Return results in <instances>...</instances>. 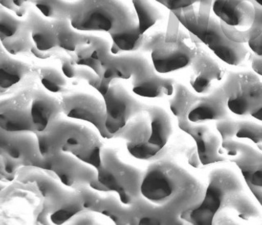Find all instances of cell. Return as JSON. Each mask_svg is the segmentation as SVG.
Wrapping results in <instances>:
<instances>
[{"instance_id": "cell-22", "label": "cell", "mask_w": 262, "mask_h": 225, "mask_svg": "<svg viewBox=\"0 0 262 225\" xmlns=\"http://www.w3.org/2000/svg\"><path fill=\"white\" fill-rule=\"evenodd\" d=\"M62 113L61 100L45 90L35 88L33 94L31 116L35 133L45 130L53 119Z\"/></svg>"}, {"instance_id": "cell-44", "label": "cell", "mask_w": 262, "mask_h": 225, "mask_svg": "<svg viewBox=\"0 0 262 225\" xmlns=\"http://www.w3.org/2000/svg\"><path fill=\"white\" fill-rule=\"evenodd\" d=\"M251 117H252L253 118L257 120V121H261L262 122V107H260V109H258L257 110H256V111H255Z\"/></svg>"}, {"instance_id": "cell-5", "label": "cell", "mask_w": 262, "mask_h": 225, "mask_svg": "<svg viewBox=\"0 0 262 225\" xmlns=\"http://www.w3.org/2000/svg\"><path fill=\"white\" fill-rule=\"evenodd\" d=\"M211 12L235 43L245 44L262 34V7L253 0H212Z\"/></svg>"}, {"instance_id": "cell-9", "label": "cell", "mask_w": 262, "mask_h": 225, "mask_svg": "<svg viewBox=\"0 0 262 225\" xmlns=\"http://www.w3.org/2000/svg\"><path fill=\"white\" fill-rule=\"evenodd\" d=\"M41 171L31 172L27 175V181L36 183L45 199L43 211L49 214L53 223L61 224L68 222L84 211L83 199L77 189L66 188L67 186L56 181L53 176Z\"/></svg>"}, {"instance_id": "cell-32", "label": "cell", "mask_w": 262, "mask_h": 225, "mask_svg": "<svg viewBox=\"0 0 262 225\" xmlns=\"http://www.w3.org/2000/svg\"><path fill=\"white\" fill-rule=\"evenodd\" d=\"M1 43L4 50L12 56L30 53L32 48L35 46L31 38V32L26 25L23 31L14 36L1 39Z\"/></svg>"}, {"instance_id": "cell-36", "label": "cell", "mask_w": 262, "mask_h": 225, "mask_svg": "<svg viewBox=\"0 0 262 225\" xmlns=\"http://www.w3.org/2000/svg\"><path fill=\"white\" fill-rule=\"evenodd\" d=\"M170 12L187 10V9H203L211 10L212 0H154Z\"/></svg>"}, {"instance_id": "cell-1", "label": "cell", "mask_w": 262, "mask_h": 225, "mask_svg": "<svg viewBox=\"0 0 262 225\" xmlns=\"http://www.w3.org/2000/svg\"><path fill=\"white\" fill-rule=\"evenodd\" d=\"M58 115L47 128L37 132L39 150L43 158L60 152L72 154L82 162L98 168L101 164L102 143L97 133L80 123Z\"/></svg>"}, {"instance_id": "cell-19", "label": "cell", "mask_w": 262, "mask_h": 225, "mask_svg": "<svg viewBox=\"0 0 262 225\" xmlns=\"http://www.w3.org/2000/svg\"><path fill=\"white\" fill-rule=\"evenodd\" d=\"M180 129L190 135L194 140L201 166L227 162V158L221 153L222 140L221 136H218L205 123L188 121L180 126Z\"/></svg>"}, {"instance_id": "cell-28", "label": "cell", "mask_w": 262, "mask_h": 225, "mask_svg": "<svg viewBox=\"0 0 262 225\" xmlns=\"http://www.w3.org/2000/svg\"><path fill=\"white\" fill-rule=\"evenodd\" d=\"M176 82L171 78L162 77L156 72L142 84L132 88L136 95L143 98H161L170 97Z\"/></svg>"}, {"instance_id": "cell-38", "label": "cell", "mask_w": 262, "mask_h": 225, "mask_svg": "<svg viewBox=\"0 0 262 225\" xmlns=\"http://www.w3.org/2000/svg\"><path fill=\"white\" fill-rule=\"evenodd\" d=\"M217 131L221 135L222 142L227 141L235 138L237 130V121H232L230 119L217 121L215 124Z\"/></svg>"}, {"instance_id": "cell-29", "label": "cell", "mask_w": 262, "mask_h": 225, "mask_svg": "<svg viewBox=\"0 0 262 225\" xmlns=\"http://www.w3.org/2000/svg\"><path fill=\"white\" fill-rule=\"evenodd\" d=\"M169 101L170 111L178 121V126L188 123V114L191 106L198 98V95L191 92L182 84L176 83L174 93Z\"/></svg>"}, {"instance_id": "cell-26", "label": "cell", "mask_w": 262, "mask_h": 225, "mask_svg": "<svg viewBox=\"0 0 262 225\" xmlns=\"http://www.w3.org/2000/svg\"><path fill=\"white\" fill-rule=\"evenodd\" d=\"M147 108V107H146ZM151 135V121L147 110H144L132 117L114 138L121 139L129 145L147 143Z\"/></svg>"}, {"instance_id": "cell-14", "label": "cell", "mask_w": 262, "mask_h": 225, "mask_svg": "<svg viewBox=\"0 0 262 225\" xmlns=\"http://www.w3.org/2000/svg\"><path fill=\"white\" fill-rule=\"evenodd\" d=\"M101 65L104 79L130 80L133 87L142 84L157 72L149 61L137 52L119 54L111 52Z\"/></svg>"}, {"instance_id": "cell-4", "label": "cell", "mask_w": 262, "mask_h": 225, "mask_svg": "<svg viewBox=\"0 0 262 225\" xmlns=\"http://www.w3.org/2000/svg\"><path fill=\"white\" fill-rule=\"evenodd\" d=\"M201 42L179 29L174 39L167 40L165 31L145 35L140 51L149 53L154 70L167 74L191 68Z\"/></svg>"}, {"instance_id": "cell-43", "label": "cell", "mask_w": 262, "mask_h": 225, "mask_svg": "<svg viewBox=\"0 0 262 225\" xmlns=\"http://www.w3.org/2000/svg\"><path fill=\"white\" fill-rule=\"evenodd\" d=\"M247 185H248L251 192H252V194L256 197V200H258V202L260 203V206L262 207V188L252 186V185H250V184H247Z\"/></svg>"}, {"instance_id": "cell-20", "label": "cell", "mask_w": 262, "mask_h": 225, "mask_svg": "<svg viewBox=\"0 0 262 225\" xmlns=\"http://www.w3.org/2000/svg\"><path fill=\"white\" fill-rule=\"evenodd\" d=\"M190 68L191 87L201 95L211 92L225 76L223 68L202 47L201 43Z\"/></svg>"}, {"instance_id": "cell-12", "label": "cell", "mask_w": 262, "mask_h": 225, "mask_svg": "<svg viewBox=\"0 0 262 225\" xmlns=\"http://www.w3.org/2000/svg\"><path fill=\"white\" fill-rule=\"evenodd\" d=\"M102 98L106 105V130L113 138L132 117L147 107V105L134 98L117 80H113Z\"/></svg>"}, {"instance_id": "cell-30", "label": "cell", "mask_w": 262, "mask_h": 225, "mask_svg": "<svg viewBox=\"0 0 262 225\" xmlns=\"http://www.w3.org/2000/svg\"><path fill=\"white\" fill-rule=\"evenodd\" d=\"M131 2L137 16L140 34L146 35L149 29L162 20V13L149 0H131Z\"/></svg>"}, {"instance_id": "cell-6", "label": "cell", "mask_w": 262, "mask_h": 225, "mask_svg": "<svg viewBox=\"0 0 262 225\" xmlns=\"http://www.w3.org/2000/svg\"><path fill=\"white\" fill-rule=\"evenodd\" d=\"M244 191L237 174L226 168L211 170L207 177L203 200L196 208L183 214L184 222L195 225H211L215 215L225 207L229 199Z\"/></svg>"}, {"instance_id": "cell-40", "label": "cell", "mask_w": 262, "mask_h": 225, "mask_svg": "<svg viewBox=\"0 0 262 225\" xmlns=\"http://www.w3.org/2000/svg\"><path fill=\"white\" fill-rule=\"evenodd\" d=\"M61 72L68 79H75L76 77V61L74 55L68 57L64 56L61 59Z\"/></svg>"}, {"instance_id": "cell-3", "label": "cell", "mask_w": 262, "mask_h": 225, "mask_svg": "<svg viewBox=\"0 0 262 225\" xmlns=\"http://www.w3.org/2000/svg\"><path fill=\"white\" fill-rule=\"evenodd\" d=\"M172 13L192 36L225 63L237 66L248 58L249 52L245 44L228 39L211 10L187 9Z\"/></svg>"}, {"instance_id": "cell-39", "label": "cell", "mask_w": 262, "mask_h": 225, "mask_svg": "<svg viewBox=\"0 0 262 225\" xmlns=\"http://www.w3.org/2000/svg\"><path fill=\"white\" fill-rule=\"evenodd\" d=\"M29 0H0L1 6L15 12L16 16L23 17L27 14Z\"/></svg>"}, {"instance_id": "cell-45", "label": "cell", "mask_w": 262, "mask_h": 225, "mask_svg": "<svg viewBox=\"0 0 262 225\" xmlns=\"http://www.w3.org/2000/svg\"><path fill=\"white\" fill-rule=\"evenodd\" d=\"M254 2H256V4H259L262 7V0H253Z\"/></svg>"}, {"instance_id": "cell-18", "label": "cell", "mask_w": 262, "mask_h": 225, "mask_svg": "<svg viewBox=\"0 0 262 225\" xmlns=\"http://www.w3.org/2000/svg\"><path fill=\"white\" fill-rule=\"evenodd\" d=\"M221 153L239 169L246 184L262 188V151L248 143L230 139L222 142Z\"/></svg>"}, {"instance_id": "cell-25", "label": "cell", "mask_w": 262, "mask_h": 225, "mask_svg": "<svg viewBox=\"0 0 262 225\" xmlns=\"http://www.w3.org/2000/svg\"><path fill=\"white\" fill-rule=\"evenodd\" d=\"M30 65L12 58L4 48L0 53V87L1 89H9L19 84L31 73Z\"/></svg>"}, {"instance_id": "cell-41", "label": "cell", "mask_w": 262, "mask_h": 225, "mask_svg": "<svg viewBox=\"0 0 262 225\" xmlns=\"http://www.w3.org/2000/svg\"><path fill=\"white\" fill-rule=\"evenodd\" d=\"M248 48L253 53L252 55L262 57V34L254 40L250 41L248 43Z\"/></svg>"}, {"instance_id": "cell-17", "label": "cell", "mask_w": 262, "mask_h": 225, "mask_svg": "<svg viewBox=\"0 0 262 225\" xmlns=\"http://www.w3.org/2000/svg\"><path fill=\"white\" fill-rule=\"evenodd\" d=\"M151 121V135L147 143L139 145L126 144L132 156L139 160H151L168 144L172 133L171 121L166 111L158 106H147Z\"/></svg>"}, {"instance_id": "cell-8", "label": "cell", "mask_w": 262, "mask_h": 225, "mask_svg": "<svg viewBox=\"0 0 262 225\" xmlns=\"http://www.w3.org/2000/svg\"><path fill=\"white\" fill-rule=\"evenodd\" d=\"M151 161L144 171L141 195L154 204L162 205L180 191L192 174L168 155L158 154Z\"/></svg>"}, {"instance_id": "cell-31", "label": "cell", "mask_w": 262, "mask_h": 225, "mask_svg": "<svg viewBox=\"0 0 262 225\" xmlns=\"http://www.w3.org/2000/svg\"><path fill=\"white\" fill-rule=\"evenodd\" d=\"M46 18H69L72 3L65 0H29Z\"/></svg>"}, {"instance_id": "cell-15", "label": "cell", "mask_w": 262, "mask_h": 225, "mask_svg": "<svg viewBox=\"0 0 262 225\" xmlns=\"http://www.w3.org/2000/svg\"><path fill=\"white\" fill-rule=\"evenodd\" d=\"M40 169L53 172L61 184L75 189L80 186H90L98 179L96 168L65 152L43 158Z\"/></svg>"}, {"instance_id": "cell-27", "label": "cell", "mask_w": 262, "mask_h": 225, "mask_svg": "<svg viewBox=\"0 0 262 225\" xmlns=\"http://www.w3.org/2000/svg\"><path fill=\"white\" fill-rule=\"evenodd\" d=\"M57 36V48L68 53H74L80 45L88 41L89 35L75 31L69 18L53 20Z\"/></svg>"}, {"instance_id": "cell-7", "label": "cell", "mask_w": 262, "mask_h": 225, "mask_svg": "<svg viewBox=\"0 0 262 225\" xmlns=\"http://www.w3.org/2000/svg\"><path fill=\"white\" fill-rule=\"evenodd\" d=\"M97 172L98 181L106 192H114L124 204H135L141 197L144 171L123 162L117 150L102 147Z\"/></svg>"}, {"instance_id": "cell-16", "label": "cell", "mask_w": 262, "mask_h": 225, "mask_svg": "<svg viewBox=\"0 0 262 225\" xmlns=\"http://www.w3.org/2000/svg\"><path fill=\"white\" fill-rule=\"evenodd\" d=\"M0 154L18 161L23 167L41 168L43 162L36 133L30 131L8 132L0 128Z\"/></svg>"}, {"instance_id": "cell-2", "label": "cell", "mask_w": 262, "mask_h": 225, "mask_svg": "<svg viewBox=\"0 0 262 225\" xmlns=\"http://www.w3.org/2000/svg\"><path fill=\"white\" fill-rule=\"evenodd\" d=\"M69 20L76 31L110 36L139 27L135 12L120 0H76L72 3Z\"/></svg>"}, {"instance_id": "cell-24", "label": "cell", "mask_w": 262, "mask_h": 225, "mask_svg": "<svg viewBox=\"0 0 262 225\" xmlns=\"http://www.w3.org/2000/svg\"><path fill=\"white\" fill-rule=\"evenodd\" d=\"M94 212L108 217L116 224H138L133 205L124 204L117 194L101 196Z\"/></svg>"}, {"instance_id": "cell-23", "label": "cell", "mask_w": 262, "mask_h": 225, "mask_svg": "<svg viewBox=\"0 0 262 225\" xmlns=\"http://www.w3.org/2000/svg\"><path fill=\"white\" fill-rule=\"evenodd\" d=\"M34 44L41 51H52L57 48L53 20H47L35 10L29 11L25 19Z\"/></svg>"}, {"instance_id": "cell-13", "label": "cell", "mask_w": 262, "mask_h": 225, "mask_svg": "<svg viewBox=\"0 0 262 225\" xmlns=\"http://www.w3.org/2000/svg\"><path fill=\"white\" fill-rule=\"evenodd\" d=\"M35 87H25L2 95L0 102V128L8 132L30 131L35 133L31 116Z\"/></svg>"}, {"instance_id": "cell-11", "label": "cell", "mask_w": 262, "mask_h": 225, "mask_svg": "<svg viewBox=\"0 0 262 225\" xmlns=\"http://www.w3.org/2000/svg\"><path fill=\"white\" fill-rule=\"evenodd\" d=\"M62 114L70 119L90 123L104 139L113 135L106 128V111L104 100L84 92L68 93L61 98Z\"/></svg>"}, {"instance_id": "cell-35", "label": "cell", "mask_w": 262, "mask_h": 225, "mask_svg": "<svg viewBox=\"0 0 262 225\" xmlns=\"http://www.w3.org/2000/svg\"><path fill=\"white\" fill-rule=\"evenodd\" d=\"M24 20L16 18L10 12L4 10V7L0 8V39L11 38L23 31L25 27Z\"/></svg>"}, {"instance_id": "cell-37", "label": "cell", "mask_w": 262, "mask_h": 225, "mask_svg": "<svg viewBox=\"0 0 262 225\" xmlns=\"http://www.w3.org/2000/svg\"><path fill=\"white\" fill-rule=\"evenodd\" d=\"M75 79L77 80H84L87 82L93 88L98 89L102 83V78L97 75L92 69L87 68H83V65H80L76 69V77Z\"/></svg>"}, {"instance_id": "cell-34", "label": "cell", "mask_w": 262, "mask_h": 225, "mask_svg": "<svg viewBox=\"0 0 262 225\" xmlns=\"http://www.w3.org/2000/svg\"><path fill=\"white\" fill-rule=\"evenodd\" d=\"M235 138L249 140L262 151V125L252 121H237Z\"/></svg>"}, {"instance_id": "cell-33", "label": "cell", "mask_w": 262, "mask_h": 225, "mask_svg": "<svg viewBox=\"0 0 262 225\" xmlns=\"http://www.w3.org/2000/svg\"><path fill=\"white\" fill-rule=\"evenodd\" d=\"M39 76L41 84L49 92L53 94L66 93L68 82L66 76L58 70L49 65L42 66L39 69Z\"/></svg>"}, {"instance_id": "cell-42", "label": "cell", "mask_w": 262, "mask_h": 225, "mask_svg": "<svg viewBox=\"0 0 262 225\" xmlns=\"http://www.w3.org/2000/svg\"><path fill=\"white\" fill-rule=\"evenodd\" d=\"M31 53L34 54L37 58H39V59H47V58L53 55L51 51H41V50L35 47V45L31 49Z\"/></svg>"}, {"instance_id": "cell-10", "label": "cell", "mask_w": 262, "mask_h": 225, "mask_svg": "<svg viewBox=\"0 0 262 225\" xmlns=\"http://www.w3.org/2000/svg\"><path fill=\"white\" fill-rule=\"evenodd\" d=\"M223 87L229 111L241 117L252 116L262 107V80L255 72H229Z\"/></svg>"}, {"instance_id": "cell-21", "label": "cell", "mask_w": 262, "mask_h": 225, "mask_svg": "<svg viewBox=\"0 0 262 225\" xmlns=\"http://www.w3.org/2000/svg\"><path fill=\"white\" fill-rule=\"evenodd\" d=\"M229 111L227 97L221 84L208 94L198 96L189 110L188 120L192 123L217 122L229 119Z\"/></svg>"}]
</instances>
